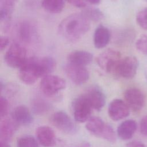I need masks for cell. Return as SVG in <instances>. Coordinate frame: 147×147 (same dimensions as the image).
Segmentation results:
<instances>
[{"instance_id":"6da1fadb","label":"cell","mask_w":147,"mask_h":147,"mask_svg":"<svg viewBox=\"0 0 147 147\" xmlns=\"http://www.w3.org/2000/svg\"><path fill=\"white\" fill-rule=\"evenodd\" d=\"M90 27V20L83 13H74L62 20L59 25L58 32L63 38L74 42L80 39Z\"/></svg>"},{"instance_id":"7a4b0ae2","label":"cell","mask_w":147,"mask_h":147,"mask_svg":"<svg viewBox=\"0 0 147 147\" xmlns=\"http://www.w3.org/2000/svg\"><path fill=\"white\" fill-rule=\"evenodd\" d=\"M87 130L94 136L103 138L110 142L116 141V134L113 128L98 117L90 118L86 125Z\"/></svg>"},{"instance_id":"3957f363","label":"cell","mask_w":147,"mask_h":147,"mask_svg":"<svg viewBox=\"0 0 147 147\" xmlns=\"http://www.w3.org/2000/svg\"><path fill=\"white\" fill-rule=\"evenodd\" d=\"M19 78L25 84H34L39 78H42L38 64V58L30 57L26 59L19 68Z\"/></svg>"},{"instance_id":"277c9868","label":"cell","mask_w":147,"mask_h":147,"mask_svg":"<svg viewBox=\"0 0 147 147\" xmlns=\"http://www.w3.org/2000/svg\"><path fill=\"white\" fill-rule=\"evenodd\" d=\"M121 59L119 52L109 49L105 51L98 56L96 62L103 71L115 75Z\"/></svg>"},{"instance_id":"5b68a950","label":"cell","mask_w":147,"mask_h":147,"mask_svg":"<svg viewBox=\"0 0 147 147\" xmlns=\"http://www.w3.org/2000/svg\"><path fill=\"white\" fill-rule=\"evenodd\" d=\"M26 50L22 45L12 44L4 56L5 63L10 67L20 68L26 60Z\"/></svg>"},{"instance_id":"8992f818","label":"cell","mask_w":147,"mask_h":147,"mask_svg":"<svg viewBox=\"0 0 147 147\" xmlns=\"http://www.w3.org/2000/svg\"><path fill=\"white\" fill-rule=\"evenodd\" d=\"M66 87L64 79L58 76L48 75L43 78L40 82V88L42 92L48 96L57 94Z\"/></svg>"},{"instance_id":"52a82bcc","label":"cell","mask_w":147,"mask_h":147,"mask_svg":"<svg viewBox=\"0 0 147 147\" xmlns=\"http://www.w3.org/2000/svg\"><path fill=\"white\" fill-rule=\"evenodd\" d=\"M72 107L76 121L82 123L90 119L92 108L83 94L74 100Z\"/></svg>"},{"instance_id":"ba28073f","label":"cell","mask_w":147,"mask_h":147,"mask_svg":"<svg viewBox=\"0 0 147 147\" xmlns=\"http://www.w3.org/2000/svg\"><path fill=\"white\" fill-rule=\"evenodd\" d=\"M138 67V61L136 57L126 56L121 59L115 75L127 79H131L136 75Z\"/></svg>"},{"instance_id":"9c48e42d","label":"cell","mask_w":147,"mask_h":147,"mask_svg":"<svg viewBox=\"0 0 147 147\" xmlns=\"http://www.w3.org/2000/svg\"><path fill=\"white\" fill-rule=\"evenodd\" d=\"M52 124L57 129L67 134H74L77 131V126L69 116L63 111L55 113L51 117Z\"/></svg>"},{"instance_id":"30bf717a","label":"cell","mask_w":147,"mask_h":147,"mask_svg":"<svg viewBox=\"0 0 147 147\" xmlns=\"http://www.w3.org/2000/svg\"><path fill=\"white\" fill-rule=\"evenodd\" d=\"M64 69L68 78L77 85L85 83L89 79V72L85 67L68 63L65 65Z\"/></svg>"},{"instance_id":"8fae6325","label":"cell","mask_w":147,"mask_h":147,"mask_svg":"<svg viewBox=\"0 0 147 147\" xmlns=\"http://www.w3.org/2000/svg\"><path fill=\"white\" fill-rule=\"evenodd\" d=\"M125 102L133 111H138L144 107L145 101V95L141 90L136 87L127 88L124 93Z\"/></svg>"},{"instance_id":"7c38bea8","label":"cell","mask_w":147,"mask_h":147,"mask_svg":"<svg viewBox=\"0 0 147 147\" xmlns=\"http://www.w3.org/2000/svg\"><path fill=\"white\" fill-rule=\"evenodd\" d=\"M109 117L114 121H119L127 117L130 113V109L122 99H114L109 104L108 108Z\"/></svg>"},{"instance_id":"4fadbf2b","label":"cell","mask_w":147,"mask_h":147,"mask_svg":"<svg viewBox=\"0 0 147 147\" xmlns=\"http://www.w3.org/2000/svg\"><path fill=\"white\" fill-rule=\"evenodd\" d=\"M92 109L100 110L105 106L106 97L102 91L98 87L94 86L88 88L83 94Z\"/></svg>"},{"instance_id":"5bb4252c","label":"cell","mask_w":147,"mask_h":147,"mask_svg":"<svg viewBox=\"0 0 147 147\" xmlns=\"http://www.w3.org/2000/svg\"><path fill=\"white\" fill-rule=\"evenodd\" d=\"M36 137L41 145L44 147H52L56 144V136L54 131L49 126H41L36 131Z\"/></svg>"},{"instance_id":"9a60e30c","label":"cell","mask_w":147,"mask_h":147,"mask_svg":"<svg viewBox=\"0 0 147 147\" xmlns=\"http://www.w3.org/2000/svg\"><path fill=\"white\" fill-rule=\"evenodd\" d=\"M92 59L93 55L86 51H74L70 52L67 56L68 63L83 67L90 64Z\"/></svg>"},{"instance_id":"2e32d148","label":"cell","mask_w":147,"mask_h":147,"mask_svg":"<svg viewBox=\"0 0 147 147\" xmlns=\"http://www.w3.org/2000/svg\"><path fill=\"white\" fill-rule=\"evenodd\" d=\"M17 33L20 38L26 43L31 42L36 35L34 26L28 21H23L18 24Z\"/></svg>"},{"instance_id":"e0dca14e","label":"cell","mask_w":147,"mask_h":147,"mask_svg":"<svg viewBox=\"0 0 147 147\" xmlns=\"http://www.w3.org/2000/svg\"><path fill=\"white\" fill-rule=\"evenodd\" d=\"M11 117L13 121L19 124L29 125L33 121V117L30 110L23 105L18 106L14 108L12 111Z\"/></svg>"},{"instance_id":"ac0fdd59","label":"cell","mask_w":147,"mask_h":147,"mask_svg":"<svg viewBox=\"0 0 147 147\" xmlns=\"http://www.w3.org/2000/svg\"><path fill=\"white\" fill-rule=\"evenodd\" d=\"M137 129V124L134 120H125L118 126L117 135L122 140H128L133 136Z\"/></svg>"},{"instance_id":"d6986e66","label":"cell","mask_w":147,"mask_h":147,"mask_svg":"<svg viewBox=\"0 0 147 147\" xmlns=\"http://www.w3.org/2000/svg\"><path fill=\"white\" fill-rule=\"evenodd\" d=\"M111 34L108 28L103 25L98 26L94 33V44L95 48L100 49L105 47L110 40Z\"/></svg>"},{"instance_id":"ffe728a7","label":"cell","mask_w":147,"mask_h":147,"mask_svg":"<svg viewBox=\"0 0 147 147\" xmlns=\"http://www.w3.org/2000/svg\"><path fill=\"white\" fill-rule=\"evenodd\" d=\"M17 124L15 121L8 119L2 121L0 125V140L9 142L17 129Z\"/></svg>"},{"instance_id":"44dd1931","label":"cell","mask_w":147,"mask_h":147,"mask_svg":"<svg viewBox=\"0 0 147 147\" xmlns=\"http://www.w3.org/2000/svg\"><path fill=\"white\" fill-rule=\"evenodd\" d=\"M17 0H0V20L8 21L13 13Z\"/></svg>"},{"instance_id":"7402d4cb","label":"cell","mask_w":147,"mask_h":147,"mask_svg":"<svg viewBox=\"0 0 147 147\" xmlns=\"http://www.w3.org/2000/svg\"><path fill=\"white\" fill-rule=\"evenodd\" d=\"M38 64L42 78L49 75L56 68V61L53 58L45 56L38 59Z\"/></svg>"},{"instance_id":"603a6c76","label":"cell","mask_w":147,"mask_h":147,"mask_svg":"<svg viewBox=\"0 0 147 147\" xmlns=\"http://www.w3.org/2000/svg\"><path fill=\"white\" fill-rule=\"evenodd\" d=\"M42 6L47 11L51 13H59L64 7V0H42Z\"/></svg>"},{"instance_id":"cb8c5ba5","label":"cell","mask_w":147,"mask_h":147,"mask_svg":"<svg viewBox=\"0 0 147 147\" xmlns=\"http://www.w3.org/2000/svg\"><path fill=\"white\" fill-rule=\"evenodd\" d=\"M90 21H99L104 18V14L99 9L89 7L82 13Z\"/></svg>"},{"instance_id":"d4e9b609","label":"cell","mask_w":147,"mask_h":147,"mask_svg":"<svg viewBox=\"0 0 147 147\" xmlns=\"http://www.w3.org/2000/svg\"><path fill=\"white\" fill-rule=\"evenodd\" d=\"M17 147H38V145L34 137L26 136L18 140Z\"/></svg>"},{"instance_id":"484cf974","label":"cell","mask_w":147,"mask_h":147,"mask_svg":"<svg viewBox=\"0 0 147 147\" xmlns=\"http://www.w3.org/2000/svg\"><path fill=\"white\" fill-rule=\"evenodd\" d=\"M136 21L140 27L147 30V7L138 12L136 16Z\"/></svg>"},{"instance_id":"4316f807","label":"cell","mask_w":147,"mask_h":147,"mask_svg":"<svg viewBox=\"0 0 147 147\" xmlns=\"http://www.w3.org/2000/svg\"><path fill=\"white\" fill-rule=\"evenodd\" d=\"M137 49L144 54H147V36L144 35L140 37L136 41Z\"/></svg>"},{"instance_id":"83f0119b","label":"cell","mask_w":147,"mask_h":147,"mask_svg":"<svg viewBox=\"0 0 147 147\" xmlns=\"http://www.w3.org/2000/svg\"><path fill=\"white\" fill-rule=\"evenodd\" d=\"M9 108V105L8 100L3 96H1L0 98V114L1 117L3 118L7 115Z\"/></svg>"},{"instance_id":"f1b7e54d","label":"cell","mask_w":147,"mask_h":147,"mask_svg":"<svg viewBox=\"0 0 147 147\" xmlns=\"http://www.w3.org/2000/svg\"><path fill=\"white\" fill-rule=\"evenodd\" d=\"M140 130L143 136L147 137V115L144 116L140 122Z\"/></svg>"},{"instance_id":"f546056e","label":"cell","mask_w":147,"mask_h":147,"mask_svg":"<svg viewBox=\"0 0 147 147\" xmlns=\"http://www.w3.org/2000/svg\"><path fill=\"white\" fill-rule=\"evenodd\" d=\"M48 106L47 105V104L44 102L42 100H39L38 103L34 104V110L36 111H37L41 112L42 111H45V110H47Z\"/></svg>"},{"instance_id":"4dcf8cb0","label":"cell","mask_w":147,"mask_h":147,"mask_svg":"<svg viewBox=\"0 0 147 147\" xmlns=\"http://www.w3.org/2000/svg\"><path fill=\"white\" fill-rule=\"evenodd\" d=\"M72 5L77 7H83L86 6V2L84 0H66Z\"/></svg>"},{"instance_id":"1f68e13d","label":"cell","mask_w":147,"mask_h":147,"mask_svg":"<svg viewBox=\"0 0 147 147\" xmlns=\"http://www.w3.org/2000/svg\"><path fill=\"white\" fill-rule=\"evenodd\" d=\"M9 40L6 36H1L0 38V49L1 51L4 50L9 45Z\"/></svg>"},{"instance_id":"d6a6232c","label":"cell","mask_w":147,"mask_h":147,"mask_svg":"<svg viewBox=\"0 0 147 147\" xmlns=\"http://www.w3.org/2000/svg\"><path fill=\"white\" fill-rule=\"evenodd\" d=\"M126 147H146V146L141 141H133L126 145Z\"/></svg>"},{"instance_id":"836d02e7","label":"cell","mask_w":147,"mask_h":147,"mask_svg":"<svg viewBox=\"0 0 147 147\" xmlns=\"http://www.w3.org/2000/svg\"><path fill=\"white\" fill-rule=\"evenodd\" d=\"M0 147H10L8 142L0 140Z\"/></svg>"},{"instance_id":"e575fe53","label":"cell","mask_w":147,"mask_h":147,"mask_svg":"<svg viewBox=\"0 0 147 147\" xmlns=\"http://www.w3.org/2000/svg\"><path fill=\"white\" fill-rule=\"evenodd\" d=\"M76 147H91L88 142H82L78 145Z\"/></svg>"},{"instance_id":"d590c367","label":"cell","mask_w":147,"mask_h":147,"mask_svg":"<svg viewBox=\"0 0 147 147\" xmlns=\"http://www.w3.org/2000/svg\"><path fill=\"white\" fill-rule=\"evenodd\" d=\"M87 1L88 2H90V3L93 4V5H98L101 1V0H87Z\"/></svg>"},{"instance_id":"8d00e7d4","label":"cell","mask_w":147,"mask_h":147,"mask_svg":"<svg viewBox=\"0 0 147 147\" xmlns=\"http://www.w3.org/2000/svg\"><path fill=\"white\" fill-rule=\"evenodd\" d=\"M145 76H146V80H147V71H146V73H145Z\"/></svg>"},{"instance_id":"74e56055","label":"cell","mask_w":147,"mask_h":147,"mask_svg":"<svg viewBox=\"0 0 147 147\" xmlns=\"http://www.w3.org/2000/svg\"><path fill=\"white\" fill-rule=\"evenodd\" d=\"M146 2V3H147V0H145Z\"/></svg>"}]
</instances>
